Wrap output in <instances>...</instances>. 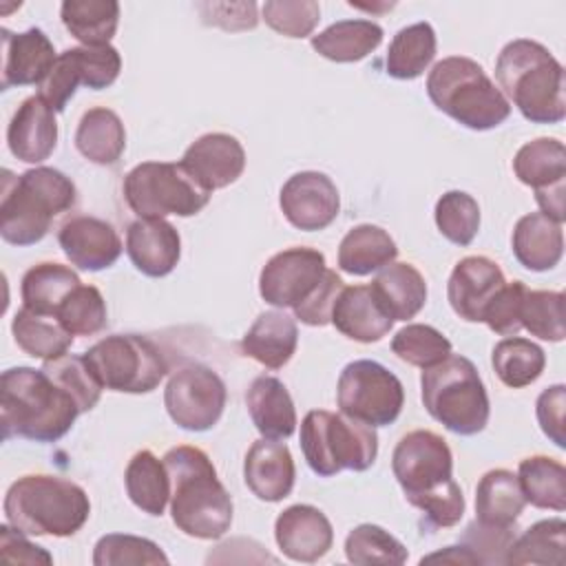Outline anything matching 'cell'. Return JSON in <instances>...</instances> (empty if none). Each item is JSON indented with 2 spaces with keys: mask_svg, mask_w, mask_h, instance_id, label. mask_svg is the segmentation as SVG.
<instances>
[{
  "mask_svg": "<svg viewBox=\"0 0 566 566\" xmlns=\"http://www.w3.org/2000/svg\"><path fill=\"white\" fill-rule=\"evenodd\" d=\"M391 471L407 502L420 509L429 526H455L464 515V495L453 480V455L447 440L416 429L400 438L391 455Z\"/></svg>",
  "mask_w": 566,
  "mask_h": 566,
  "instance_id": "6da1fadb",
  "label": "cell"
},
{
  "mask_svg": "<svg viewBox=\"0 0 566 566\" xmlns=\"http://www.w3.org/2000/svg\"><path fill=\"white\" fill-rule=\"evenodd\" d=\"M75 398L44 369L11 367L0 378L2 438L55 442L69 433L80 416Z\"/></svg>",
  "mask_w": 566,
  "mask_h": 566,
  "instance_id": "7a4b0ae2",
  "label": "cell"
},
{
  "mask_svg": "<svg viewBox=\"0 0 566 566\" xmlns=\"http://www.w3.org/2000/svg\"><path fill=\"white\" fill-rule=\"evenodd\" d=\"M170 475V515L175 526L197 539H219L232 524V497L217 478L206 451L181 444L164 455Z\"/></svg>",
  "mask_w": 566,
  "mask_h": 566,
  "instance_id": "3957f363",
  "label": "cell"
},
{
  "mask_svg": "<svg viewBox=\"0 0 566 566\" xmlns=\"http://www.w3.org/2000/svg\"><path fill=\"white\" fill-rule=\"evenodd\" d=\"M495 80L524 119L559 124L566 117V82L559 60L539 42L517 38L495 60Z\"/></svg>",
  "mask_w": 566,
  "mask_h": 566,
  "instance_id": "277c9868",
  "label": "cell"
},
{
  "mask_svg": "<svg viewBox=\"0 0 566 566\" xmlns=\"http://www.w3.org/2000/svg\"><path fill=\"white\" fill-rule=\"evenodd\" d=\"M77 201L75 184L60 170L38 166L13 175L2 172L0 234L7 243L24 248L42 241L53 219Z\"/></svg>",
  "mask_w": 566,
  "mask_h": 566,
  "instance_id": "5b68a950",
  "label": "cell"
},
{
  "mask_svg": "<svg viewBox=\"0 0 566 566\" xmlns=\"http://www.w3.org/2000/svg\"><path fill=\"white\" fill-rule=\"evenodd\" d=\"M7 522L24 535H75L91 515L86 491L57 475H22L4 495Z\"/></svg>",
  "mask_w": 566,
  "mask_h": 566,
  "instance_id": "8992f818",
  "label": "cell"
},
{
  "mask_svg": "<svg viewBox=\"0 0 566 566\" xmlns=\"http://www.w3.org/2000/svg\"><path fill=\"white\" fill-rule=\"evenodd\" d=\"M427 95L438 111L471 130H491L511 115V102L484 69L464 55H451L433 64L427 77Z\"/></svg>",
  "mask_w": 566,
  "mask_h": 566,
  "instance_id": "52a82bcc",
  "label": "cell"
},
{
  "mask_svg": "<svg viewBox=\"0 0 566 566\" xmlns=\"http://www.w3.org/2000/svg\"><path fill=\"white\" fill-rule=\"evenodd\" d=\"M422 405L433 420L458 436L480 433L491 413L489 396L475 365L460 354H449L420 376Z\"/></svg>",
  "mask_w": 566,
  "mask_h": 566,
  "instance_id": "ba28073f",
  "label": "cell"
},
{
  "mask_svg": "<svg viewBox=\"0 0 566 566\" xmlns=\"http://www.w3.org/2000/svg\"><path fill=\"white\" fill-rule=\"evenodd\" d=\"M301 449L310 469L329 478L343 469L367 471L378 455L376 429L325 409L310 411L301 422Z\"/></svg>",
  "mask_w": 566,
  "mask_h": 566,
  "instance_id": "9c48e42d",
  "label": "cell"
},
{
  "mask_svg": "<svg viewBox=\"0 0 566 566\" xmlns=\"http://www.w3.org/2000/svg\"><path fill=\"white\" fill-rule=\"evenodd\" d=\"M128 208L139 219H164L168 214L192 217L201 212L210 192L175 161L137 164L122 184Z\"/></svg>",
  "mask_w": 566,
  "mask_h": 566,
  "instance_id": "30bf717a",
  "label": "cell"
},
{
  "mask_svg": "<svg viewBox=\"0 0 566 566\" xmlns=\"http://www.w3.org/2000/svg\"><path fill=\"white\" fill-rule=\"evenodd\" d=\"M82 356L97 382L111 391L148 394L168 374V360L161 349L139 334H111Z\"/></svg>",
  "mask_w": 566,
  "mask_h": 566,
  "instance_id": "8fae6325",
  "label": "cell"
},
{
  "mask_svg": "<svg viewBox=\"0 0 566 566\" xmlns=\"http://www.w3.org/2000/svg\"><path fill=\"white\" fill-rule=\"evenodd\" d=\"M336 402L347 418L369 427H387L402 411L405 387L385 365L360 358L340 371Z\"/></svg>",
  "mask_w": 566,
  "mask_h": 566,
  "instance_id": "7c38bea8",
  "label": "cell"
},
{
  "mask_svg": "<svg viewBox=\"0 0 566 566\" xmlns=\"http://www.w3.org/2000/svg\"><path fill=\"white\" fill-rule=\"evenodd\" d=\"M228 391L221 376L201 363L172 371L164 389V405L170 420L186 431L212 429L226 407Z\"/></svg>",
  "mask_w": 566,
  "mask_h": 566,
  "instance_id": "4fadbf2b",
  "label": "cell"
},
{
  "mask_svg": "<svg viewBox=\"0 0 566 566\" xmlns=\"http://www.w3.org/2000/svg\"><path fill=\"white\" fill-rule=\"evenodd\" d=\"M327 268L323 252L314 248H287L268 259L259 274V294L274 307H296L323 281Z\"/></svg>",
  "mask_w": 566,
  "mask_h": 566,
  "instance_id": "5bb4252c",
  "label": "cell"
},
{
  "mask_svg": "<svg viewBox=\"0 0 566 566\" xmlns=\"http://www.w3.org/2000/svg\"><path fill=\"white\" fill-rule=\"evenodd\" d=\"M283 217L303 232L325 230L340 210L336 184L318 170H303L292 175L279 195Z\"/></svg>",
  "mask_w": 566,
  "mask_h": 566,
  "instance_id": "9a60e30c",
  "label": "cell"
},
{
  "mask_svg": "<svg viewBox=\"0 0 566 566\" xmlns=\"http://www.w3.org/2000/svg\"><path fill=\"white\" fill-rule=\"evenodd\" d=\"M274 539L292 562L312 564L329 553L334 528L327 515L312 504H292L274 522Z\"/></svg>",
  "mask_w": 566,
  "mask_h": 566,
  "instance_id": "2e32d148",
  "label": "cell"
},
{
  "mask_svg": "<svg viewBox=\"0 0 566 566\" xmlns=\"http://www.w3.org/2000/svg\"><path fill=\"white\" fill-rule=\"evenodd\" d=\"M506 283L500 265L489 256H464L455 263L449 283L447 298L451 310L467 323H482L484 310L491 298Z\"/></svg>",
  "mask_w": 566,
  "mask_h": 566,
  "instance_id": "e0dca14e",
  "label": "cell"
},
{
  "mask_svg": "<svg viewBox=\"0 0 566 566\" xmlns=\"http://www.w3.org/2000/svg\"><path fill=\"white\" fill-rule=\"evenodd\" d=\"M181 166L208 190L234 184L245 168V150L234 135L206 133L184 153Z\"/></svg>",
  "mask_w": 566,
  "mask_h": 566,
  "instance_id": "ac0fdd59",
  "label": "cell"
},
{
  "mask_svg": "<svg viewBox=\"0 0 566 566\" xmlns=\"http://www.w3.org/2000/svg\"><path fill=\"white\" fill-rule=\"evenodd\" d=\"M57 243L75 268L88 272L111 268L122 254L117 230L108 221L88 214H77L64 221L57 232Z\"/></svg>",
  "mask_w": 566,
  "mask_h": 566,
  "instance_id": "d6986e66",
  "label": "cell"
},
{
  "mask_svg": "<svg viewBox=\"0 0 566 566\" xmlns=\"http://www.w3.org/2000/svg\"><path fill=\"white\" fill-rule=\"evenodd\" d=\"M2 35V91L11 86L42 84L53 69L57 55L53 42L42 29H27L24 33H11L0 29Z\"/></svg>",
  "mask_w": 566,
  "mask_h": 566,
  "instance_id": "ffe728a7",
  "label": "cell"
},
{
  "mask_svg": "<svg viewBox=\"0 0 566 566\" xmlns=\"http://www.w3.org/2000/svg\"><path fill=\"white\" fill-rule=\"evenodd\" d=\"M7 146L11 155L24 164H40L55 150V111L40 95L27 97L13 113L7 128Z\"/></svg>",
  "mask_w": 566,
  "mask_h": 566,
  "instance_id": "44dd1931",
  "label": "cell"
},
{
  "mask_svg": "<svg viewBox=\"0 0 566 566\" xmlns=\"http://www.w3.org/2000/svg\"><path fill=\"white\" fill-rule=\"evenodd\" d=\"M243 480L261 502L285 500L296 480V467L287 444L268 438L256 440L245 453Z\"/></svg>",
  "mask_w": 566,
  "mask_h": 566,
  "instance_id": "7402d4cb",
  "label": "cell"
},
{
  "mask_svg": "<svg viewBox=\"0 0 566 566\" xmlns=\"http://www.w3.org/2000/svg\"><path fill=\"white\" fill-rule=\"evenodd\" d=\"M126 252L142 274L159 279L177 268L181 237L166 219H137L126 230Z\"/></svg>",
  "mask_w": 566,
  "mask_h": 566,
  "instance_id": "603a6c76",
  "label": "cell"
},
{
  "mask_svg": "<svg viewBox=\"0 0 566 566\" xmlns=\"http://www.w3.org/2000/svg\"><path fill=\"white\" fill-rule=\"evenodd\" d=\"M329 323L343 336L358 343H376L394 327V318L387 314L371 285L343 287L334 303Z\"/></svg>",
  "mask_w": 566,
  "mask_h": 566,
  "instance_id": "cb8c5ba5",
  "label": "cell"
},
{
  "mask_svg": "<svg viewBox=\"0 0 566 566\" xmlns=\"http://www.w3.org/2000/svg\"><path fill=\"white\" fill-rule=\"evenodd\" d=\"M248 413L268 440H285L296 429V409L287 387L274 376H256L245 391Z\"/></svg>",
  "mask_w": 566,
  "mask_h": 566,
  "instance_id": "d4e9b609",
  "label": "cell"
},
{
  "mask_svg": "<svg viewBox=\"0 0 566 566\" xmlns=\"http://www.w3.org/2000/svg\"><path fill=\"white\" fill-rule=\"evenodd\" d=\"M296 345V321L281 310H270L259 314L252 327L245 332L241 340V352L263 367L281 369L294 356Z\"/></svg>",
  "mask_w": 566,
  "mask_h": 566,
  "instance_id": "484cf974",
  "label": "cell"
},
{
  "mask_svg": "<svg viewBox=\"0 0 566 566\" xmlns=\"http://www.w3.org/2000/svg\"><path fill=\"white\" fill-rule=\"evenodd\" d=\"M511 245L517 263L526 270H553L564 254L562 223L553 221L542 212H528L515 223Z\"/></svg>",
  "mask_w": 566,
  "mask_h": 566,
  "instance_id": "4316f807",
  "label": "cell"
},
{
  "mask_svg": "<svg viewBox=\"0 0 566 566\" xmlns=\"http://www.w3.org/2000/svg\"><path fill=\"white\" fill-rule=\"evenodd\" d=\"M526 506L520 480L509 469L486 471L475 486V522L493 528H513Z\"/></svg>",
  "mask_w": 566,
  "mask_h": 566,
  "instance_id": "83f0119b",
  "label": "cell"
},
{
  "mask_svg": "<svg viewBox=\"0 0 566 566\" xmlns=\"http://www.w3.org/2000/svg\"><path fill=\"white\" fill-rule=\"evenodd\" d=\"M396 241L387 230L374 223L354 226L338 245V268L352 276H367L394 263Z\"/></svg>",
  "mask_w": 566,
  "mask_h": 566,
  "instance_id": "f1b7e54d",
  "label": "cell"
},
{
  "mask_svg": "<svg viewBox=\"0 0 566 566\" xmlns=\"http://www.w3.org/2000/svg\"><path fill=\"white\" fill-rule=\"evenodd\" d=\"M371 290L394 321L413 318L427 303V283L411 263H389L371 281Z\"/></svg>",
  "mask_w": 566,
  "mask_h": 566,
  "instance_id": "f546056e",
  "label": "cell"
},
{
  "mask_svg": "<svg viewBox=\"0 0 566 566\" xmlns=\"http://www.w3.org/2000/svg\"><path fill=\"white\" fill-rule=\"evenodd\" d=\"M75 148L97 166H113L126 148V130L119 115L106 106L88 108L75 130Z\"/></svg>",
  "mask_w": 566,
  "mask_h": 566,
  "instance_id": "4dcf8cb0",
  "label": "cell"
},
{
  "mask_svg": "<svg viewBox=\"0 0 566 566\" xmlns=\"http://www.w3.org/2000/svg\"><path fill=\"white\" fill-rule=\"evenodd\" d=\"M382 29L371 20H338L312 38V49L332 62H358L378 49Z\"/></svg>",
  "mask_w": 566,
  "mask_h": 566,
  "instance_id": "1f68e13d",
  "label": "cell"
},
{
  "mask_svg": "<svg viewBox=\"0 0 566 566\" xmlns=\"http://www.w3.org/2000/svg\"><path fill=\"white\" fill-rule=\"evenodd\" d=\"M513 172L535 192L564 186L566 177V148L555 137H537L524 144L513 159Z\"/></svg>",
  "mask_w": 566,
  "mask_h": 566,
  "instance_id": "d6a6232c",
  "label": "cell"
},
{
  "mask_svg": "<svg viewBox=\"0 0 566 566\" xmlns=\"http://www.w3.org/2000/svg\"><path fill=\"white\" fill-rule=\"evenodd\" d=\"M124 484L130 502L139 511L148 515H164L166 504L170 502V475L164 460L153 451L142 449L130 458Z\"/></svg>",
  "mask_w": 566,
  "mask_h": 566,
  "instance_id": "836d02e7",
  "label": "cell"
},
{
  "mask_svg": "<svg viewBox=\"0 0 566 566\" xmlns=\"http://www.w3.org/2000/svg\"><path fill=\"white\" fill-rule=\"evenodd\" d=\"M11 334L24 354L40 360H55L73 345V334L55 316L38 314L27 307L15 312Z\"/></svg>",
  "mask_w": 566,
  "mask_h": 566,
  "instance_id": "e575fe53",
  "label": "cell"
},
{
  "mask_svg": "<svg viewBox=\"0 0 566 566\" xmlns=\"http://www.w3.org/2000/svg\"><path fill=\"white\" fill-rule=\"evenodd\" d=\"M80 283H82L80 276L69 265L51 263V261L38 263L29 268L22 276V285H20V294L24 303L22 307L38 314L55 316L62 301Z\"/></svg>",
  "mask_w": 566,
  "mask_h": 566,
  "instance_id": "d590c367",
  "label": "cell"
},
{
  "mask_svg": "<svg viewBox=\"0 0 566 566\" xmlns=\"http://www.w3.org/2000/svg\"><path fill=\"white\" fill-rule=\"evenodd\" d=\"M436 31L429 22H416L400 29L385 57L387 75L396 80H416L436 57Z\"/></svg>",
  "mask_w": 566,
  "mask_h": 566,
  "instance_id": "8d00e7d4",
  "label": "cell"
},
{
  "mask_svg": "<svg viewBox=\"0 0 566 566\" xmlns=\"http://www.w3.org/2000/svg\"><path fill=\"white\" fill-rule=\"evenodd\" d=\"M66 31L82 46L108 44L119 24V4L115 0H66L60 7Z\"/></svg>",
  "mask_w": 566,
  "mask_h": 566,
  "instance_id": "74e56055",
  "label": "cell"
},
{
  "mask_svg": "<svg viewBox=\"0 0 566 566\" xmlns=\"http://www.w3.org/2000/svg\"><path fill=\"white\" fill-rule=\"evenodd\" d=\"M517 480L528 504L562 513L566 509V469L548 455H531L520 462Z\"/></svg>",
  "mask_w": 566,
  "mask_h": 566,
  "instance_id": "f35d334b",
  "label": "cell"
},
{
  "mask_svg": "<svg viewBox=\"0 0 566 566\" xmlns=\"http://www.w3.org/2000/svg\"><path fill=\"white\" fill-rule=\"evenodd\" d=\"M564 548H566V522L562 517L539 520L511 542L504 564L562 566Z\"/></svg>",
  "mask_w": 566,
  "mask_h": 566,
  "instance_id": "ab89813d",
  "label": "cell"
},
{
  "mask_svg": "<svg viewBox=\"0 0 566 566\" xmlns=\"http://www.w3.org/2000/svg\"><path fill=\"white\" fill-rule=\"evenodd\" d=\"M491 365L506 387L522 389L542 376L546 367V354L537 343L528 338L506 336L493 347Z\"/></svg>",
  "mask_w": 566,
  "mask_h": 566,
  "instance_id": "60d3db41",
  "label": "cell"
},
{
  "mask_svg": "<svg viewBox=\"0 0 566 566\" xmlns=\"http://www.w3.org/2000/svg\"><path fill=\"white\" fill-rule=\"evenodd\" d=\"M345 557L352 564H394L407 562L409 553L400 539L378 524H358L345 537Z\"/></svg>",
  "mask_w": 566,
  "mask_h": 566,
  "instance_id": "b9f144b4",
  "label": "cell"
},
{
  "mask_svg": "<svg viewBox=\"0 0 566 566\" xmlns=\"http://www.w3.org/2000/svg\"><path fill=\"white\" fill-rule=\"evenodd\" d=\"M433 217L440 234L460 248L469 245L480 230V206L462 190L444 192L436 203Z\"/></svg>",
  "mask_w": 566,
  "mask_h": 566,
  "instance_id": "7bdbcfd3",
  "label": "cell"
},
{
  "mask_svg": "<svg viewBox=\"0 0 566 566\" xmlns=\"http://www.w3.org/2000/svg\"><path fill=\"white\" fill-rule=\"evenodd\" d=\"M520 323L542 340L559 343L566 336L564 294L551 290H528L522 301Z\"/></svg>",
  "mask_w": 566,
  "mask_h": 566,
  "instance_id": "ee69618b",
  "label": "cell"
},
{
  "mask_svg": "<svg viewBox=\"0 0 566 566\" xmlns=\"http://www.w3.org/2000/svg\"><path fill=\"white\" fill-rule=\"evenodd\" d=\"M391 352L400 360L427 369L451 354V340L431 325L411 323L396 332L391 338Z\"/></svg>",
  "mask_w": 566,
  "mask_h": 566,
  "instance_id": "f6af8a7d",
  "label": "cell"
},
{
  "mask_svg": "<svg viewBox=\"0 0 566 566\" xmlns=\"http://www.w3.org/2000/svg\"><path fill=\"white\" fill-rule=\"evenodd\" d=\"M55 318L73 336H91L106 327V303L95 285H77L57 307Z\"/></svg>",
  "mask_w": 566,
  "mask_h": 566,
  "instance_id": "bcb514c9",
  "label": "cell"
},
{
  "mask_svg": "<svg viewBox=\"0 0 566 566\" xmlns=\"http://www.w3.org/2000/svg\"><path fill=\"white\" fill-rule=\"evenodd\" d=\"M95 566H126V564H168L166 553L146 537L108 533L97 539L93 551Z\"/></svg>",
  "mask_w": 566,
  "mask_h": 566,
  "instance_id": "7dc6e473",
  "label": "cell"
},
{
  "mask_svg": "<svg viewBox=\"0 0 566 566\" xmlns=\"http://www.w3.org/2000/svg\"><path fill=\"white\" fill-rule=\"evenodd\" d=\"M62 389H66L82 413L91 411L102 396V385L97 382V378L93 376V371L88 369L84 356H73V354H64L55 360H44L42 367Z\"/></svg>",
  "mask_w": 566,
  "mask_h": 566,
  "instance_id": "c3c4849f",
  "label": "cell"
},
{
  "mask_svg": "<svg viewBox=\"0 0 566 566\" xmlns=\"http://www.w3.org/2000/svg\"><path fill=\"white\" fill-rule=\"evenodd\" d=\"M261 13L265 24L285 38H307L321 20V7L314 0H268Z\"/></svg>",
  "mask_w": 566,
  "mask_h": 566,
  "instance_id": "681fc988",
  "label": "cell"
},
{
  "mask_svg": "<svg viewBox=\"0 0 566 566\" xmlns=\"http://www.w3.org/2000/svg\"><path fill=\"white\" fill-rule=\"evenodd\" d=\"M71 51L80 71V80L86 88L102 91L117 80L122 71V57L115 46H73Z\"/></svg>",
  "mask_w": 566,
  "mask_h": 566,
  "instance_id": "f907efd6",
  "label": "cell"
},
{
  "mask_svg": "<svg viewBox=\"0 0 566 566\" xmlns=\"http://www.w3.org/2000/svg\"><path fill=\"white\" fill-rule=\"evenodd\" d=\"M526 292L528 287L522 281L504 283L486 305L482 323H486L489 329L500 336H515L522 329L520 312H522V301Z\"/></svg>",
  "mask_w": 566,
  "mask_h": 566,
  "instance_id": "816d5d0a",
  "label": "cell"
},
{
  "mask_svg": "<svg viewBox=\"0 0 566 566\" xmlns=\"http://www.w3.org/2000/svg\"><path fill=\"white\" fill-rule=\"evenodd\" d=\"M82 84L80 80V71L73 57V51L66 49L57 55L53 69L49 71V75L42 80V84L38 86V95L55 111L62 113L69 104V99L75 95L77 86Z\"/></svg>",
  "mask_w": 566,
  "mask_h": 566,
  "instance_id": "f5cc1de1",
  "label": "cell"
},
{
  "mask_svg": "<svg viewBox=\"0 0 566 566\" xmlns=\"http://www.w3.org/2000/svg\"><path fill=\"white\" fill-rule=\"evenodd\" d=\"M343 287V279L334 270H327L318 287L310 294V298L294 307V316L312 327L327 325L332 321V310Z\"/></svg>",
  "mask_w": 566,
  "mask_h": 566,
  "instance_id": "db71d44e",
  "label": "cell"
},
{
  "mask_svg": "<svg viewBox=\"0 0 566 566\" xmlns=\"http://www.w3.org/2000/svg\"><path fill=\"white\" fill-rule=\"evenodd\" d=\"M513 539V528H493L473 522L467 526L462 544L480 559V564H504L506 551Z\"/></svg>",
  "mask_w": 566,
  "mask_h": 566,
  "instance_id": "11a10c76",
  "label": "cell"
},
{
  "mask_svg": "<svg viewBox=\"0 0 566 566\" xmlns=\"http://www.w3.org/2000/svg\"><path fill=\"white\" fill-rule=\"evenodd\" d=\"M564 407H566V387L564 385H553L546 387L537 402H535V413L537 422L544 431V436L559 449L566 447V436H564Z\"/></svg>",
  "mask_w": 566,
  "mask_h": 566,
  "instance_id": "9f6ffc18",
  "label": "cell"
},
{
  "mask_svg": "<svg viewBox=\"0 0 566 566\" xmlns=\"http://www.w3.org/2000/svg\"><path fill=\"white\" fill-rule=\"evenodd\" d=\"M0 557L11 564H53V557L38 544H31L22 531L9 522L0 526Z\"/></svg>",
  "mask_w": 566,
  "mask_h": 566,
  "instance_id": "6f0895ef",
  "label": "cell"
},
{
  "mask_svg": "<svg viewBox=\"0 0 566 566\" xmlns=\"http://www.w3.org/2000/svg\"><path fill=\"white\" fill-rule=\"evenodd\" d=\"M422 564H429V562H442V564H480V559L464 546H447L444 551H438V553H431L427 557L420 559Z\"/></svg>",
  "mask_w": 566,
  "mask_h": 566,
  "instance_id": "680465c9",
  "label": "cell"
}]
</instances>
